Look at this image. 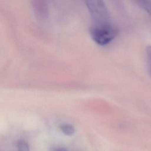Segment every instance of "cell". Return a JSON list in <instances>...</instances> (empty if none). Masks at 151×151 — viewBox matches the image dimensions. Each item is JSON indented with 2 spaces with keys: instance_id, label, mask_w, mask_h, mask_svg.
Wrapping results in <instances>:
<instances>
[{
  "instance_id": "1",
  "label": "cell",
  "mask_w": 151,
  "mask_h": 151,
  "mask_svg": "<svg viewBox=\"0 0 151 151\" xmlns=\"http://www.w3.org/2000/svg\"><path fill=\"white\" fill-rule=\"evenodd\" d=\"M90 35L92 40L99 45H106L111 42L118 34L117 29L111 23L91 25Z\"/></svg>"
},
{
  "instance_id": "2",
  "label": "cell",
  "mask_w": 151,
  "mask_h": 151,
  "mask_svg": "<svg viewBox=\"0 0 151 151\" xmlns=\"http://www.w3.org/2000/svg\"><path fill=\"white\" fill-rule=\"evenodd\" d=\"M92 19L93 25L111 23L108 9L104 0H83Z\"/></svg>"
},
{
  "instance_id": "3",
  "label": "cell",
  "mask_w": 151,
  "mask_h": 151,
  "mask_svg": "<svg viewBox=\"0 0 151 151\" xmlns=\"http://www.w3.org/2000/svg\"><path fill=\"white\" fill-rule=\"evenodd\" d=\"M137 4L151 16V0H134Z\"/></svg>"
},
{
  "instance_id": "4",
  "label": "cell",
  "mask_w": 151,
  "mask_h": 151,
  "mask_svg": "<svg viewBox=\"0 0 151 151\" xmlns=\"http://www.w3.org/2000/svg\"><path fill=\"white\" fill-rule=\"evenodd\" d=\"M62 132L66 135H72L74 133V127L70 124H63L60 126Z\"/></svg>"
},
{
  "instance_id": "5",
  "label": "cell",
  "mask_w": 151,
  "mask_h": 151,
  "mask_svg": "<svg viewBox=\"0 0 151 151\" xmlns=\"http://www.w3.org/2000/svg\"><path fill=\"white\" fill-rule=\"evenodd\" d=\"M18 151H29V147L27 142L23 140H19L17 142Z\"/></svg>"
},
{
  "instance_id": "6",
  "label": "cell",
  "mask_w": 151,
  "mask_h": 151,
  "mask_svg": "<svg viewBox=\"0 0 151 151\" xmlns=\"http://www.w3.org/2000/svg\"><path fill=\"white\" fill-rule=\"evenodd\" d=\"M146 60L149 73L151 77V46H148L146 48Z\"/></svg>"
},
{
  "instance_id": "7",
  "label": "cell",
  "mask_w": 151,
  "mask_h": 151,
  "mask_svg": "<svg viewBox=\"0 0 151 151\" xmlns=\"http://www.w3.org/2000/svg\"><path fill=\"white\" fill-rule=\"evenodd\" d=\"M58 151H65V150H59Z\"/></svg>"
}]
</instances>
